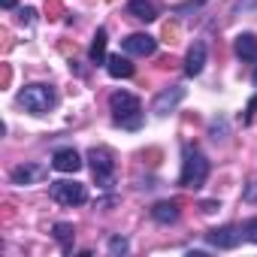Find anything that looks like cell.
<instances>
[{
  "mask_svg": "<svg viewBox=\"0 0 257 257\" xmlns=\"http://www.w3.org/2000/svg\"><path fill=\"white\" fill-rule=\"evenodd\" d=\"M109 109H112L115 124H121V127H131V131H137V127L143 124L140 97L131 94V91H115V94L109 97Z\"/></svg>",
  "mask_w": 257,
  "mask_h": 257,
  "instance_id": "cell-1",
  "label": "cell"
},
{
  "mask_svg": "<svg viewBox=\"0 0 257 257\" xmlns=\"http://www.w3.org/2000/svg\"><path fill=\"white\" fill-rule=\"evenodd\" d=\"M209 179V161L200 149H191L185 146V161H182V176H179V185L182 188H203Z\"/></svg>",
  "mask_w": 257,
  "mask_h": 257,
  "instance_id": "cell-2",
  "label": "cell"
},
{
  "mask_svg": "<svg viewBox=\"0 0 257 257\" xmlns=\"http://www.w3.org/2000/svg\"><path fill=\"white\" fill-rule=\"evenodd\" d=\"M19 103H22L31 115H46V112H52V109H55L58 94H55V88H52V85L37 82V85H25V88L19 91Z\"/></svg>",
  "mask_w": 257,
  "mask_h": 257,
  "instance_id": "cell-3",
  "label": "cell"
},
{
  "mask_svg": "<svg viewBox=\"0 0 257 257\" xmlns=\"http://www.w3.org/2000/svg\"><path fill=\"white\" fill-rule=\"evenodd\" d=\"M52 200L61 203V206H82L88 200V188L82 182H52L49 188Z\"/></svg>",
  "mask_w": 257,
  "mask_h": 257,
  "instance_id": "cell-4",
  "label": "cell"
},
{
  "mask_svg": "<svg viewBox=\"0 0 257 257\" xmlns=\"http://www.w3.org/2000/svg\"><path fill=\"white\" fill-rule=\"evenodd\" d=\"M88 164H91V173L97 179V185L109 188L112 185V176H115V161L106 149H91L88 152Z\"/></svg>",
  "mask_w": 257,
  "mask_h": 257,
  "instance_id": "cell-5",
  "label": "cell"
},
{
  "mask_svg": "<svg viewBox=\"0 0 257 257\" xmlns=\"http://www.w3.org/2000/svg\"><path fill=\"white\" fill-rule=\"evenodd\" d=\"M121 49H124V55L149 58V55H155V52H158V40H155V37H149V34H131V37L121 43Z\"/></svg>",
  "mask_w": 257,
  "mask_h": 257,
  "instance_id": "cell-6",
  "label": "cell"
},
{
  "mask_svg": "<svg viewBox=\"0 0 257 257\" xmlns=\"http://www.w3.org/2000/svg\"><path fill=\"white\" fill-rule=\"evenodd\" d=\"M182 100H185V88H182V85H173V88H167V91H161V94L155 97L152 109H155L158 115H170Z\"/></svg>",
  "mask_w": 257,
  "mask_h": 257,
  "instance_id": "cell-7",
  "label": "cell"
},
{
  "mask_svg": "<svg viewBox=\"0 0 257 257\" xmlns=\"http://www.w3.org/2000/svg\"><path fill=\"white\" fill-rule=\"evenodd\" d=\"M239 239H242V230H236V227H215L206 233V242L212 248H236Z\"/></svg>",
  "mask_w": 257,
  "mask_h": 257,
  "instance_id": "cell-8",
  "label": "cell"
},
{
  "mask_svg": "<svg viewBox=\"0 0 257 257\" xmlns=\"http://www.w3.org/2000/svg\"><path fill=\"white\" fill-rule=\"evenodd\" d=\"M52 170H58V173H79V170H82L79 152H76V149H58V152L52 155Z\"/></svg>",
  "mask_w": 257,
  "mask_h": 257,
  "instance_id": "cell-9",
  "label": "cell"
},
{
  "mask_svg": "<svg viewBox=\"0 0 257 257\" xmlns=\"http://www.w3.org/2000/svg\"><path fill=\"white\" fill-rule=\"evenodd\" d=\"M203 67H206V43L197 40L185 55V76H200Z\"/></svg>",
  "mask_w": 257,
  "mask_h": 257,
  "instance_id": "cell-10",
  "label": "cell"
},
{
  "mask_svg": "<svg viewBox=\"0 0 257 257\" xmlns=\"http://www.w3.org/2000/svg\"><path fill=\"white\" fill-rule=\"evenodd\" d=\"M106 73L112 79H131L134 76V64L127 55H109L106 58Z\"/></svg>",
  "mask_w": 257,
  "mask_h": 257,
  "instance_id": "cell-11",
  "label": "cell"
},
{
  "mask_svg": "<svg viewBox=\"0 0 257 257\" xmlns=\"http://www.w3.org/2000/svg\"><path fill=\"white\" fill-rule=\"evenodd\" d=\"M43 176H46V170H43L40 164H22V167L13 170V182H16V185H34V182H40Z\"/></svg>",
  "mask_w": 257,
  "mask_h": 257,
  "instance_id": "cell-12",
  "label": "cell"
},
{
  "mask_svg": "<svg viewBox=\"0 0 257 257\" xmlns=\"http://www.w3.org/2000/svg\"><path fill=\"white\" fill-rule=\"evenodd\" d=\"M152 218H155L158 224H176V221H179V203H173V200L155 203V206H152Z\"/></svg>",
  "mask_w": 257,
  "mask_h": 257,
  "instance_id": "cell-13",
  "label": "cell"
},
{
  "mask_svg": "<svg viewBox=\"0 0 257 257\" xmlns=\"http://www.w3.org/2000/svg\"><path fill=\"white\" fill-rule=\"evenodd\" d=\"M127 13L140 22H155L158 19V10H155L152 0H127Z\"/></svg>",
  "mask_w": 257,
  "mask_h": 257,
  "instance_id": "cell-14",
  "label": "cell"
},
{
  "mask_svg": "<svg viewBox=\"0 0 257 257\" xmlns=\"http://www.w3.org/2000/svg\"><path fill=\"white\" fill-rule=\"evenodd\" d=\"M233 49H236V55L242 61H257V37L254 34H239Z\"/></svg>",
  "mask_w": 257,
  "mask_h": 257,
  "instance_id": "cell-15",
  "label": "cell"
},
{
  "mask_svg": "<svg viewBox=\"0 0 257 257\" xmlns=\"http://www.w3.org/2000/svg\"><path fill=\"white\" fill-rule=\"evenodd\" d=\"M106 43H109V34H106V28H100L97 34H94V43H91V52H88V58L94 61V64H106Z\"/></svg>",
  "mask_w": 257,
  "mask_h": 257,
  "instance_id": "cell-16",
  "label": "cell"
},
{
  "mask_svg": "<svg viewBox=\"0 0 257 257\" xmlns=\"http://www.w3.org/2000/svg\"><path fill=\"white\" fill-rule=\"evenodd\" d=\"M55 239L61 242L64 254H70V251H73V239H76V230H73V224H67V221H58V224H55Z\"/></svg>",
  "mask_w": 257,
  "mask_h": 257,
  "instance_id": "cell-17",
  "label": "cell"
},
{
  "mask_svg": "<svg viewBox=\"0 0 257 257\" xmlns=\"http://www.w3.org/2000/svg\"><path fill=\"white\" fill-rule=\"evenodd\" d=\"M127 248H131V245H127L124 236H112L109 239V254H127Z\"/></svg>",
  "mask_w": 257,
  "mask_h": 257,
  "instance_id": "cell-18",
  "label": "cell"
},
{
  "mask_svg": "<svg viewBox=\"0 0 257 257\" xmlns=\"http://www.w3.org/2000/svg\"><path fill=\"white\" fill-rule=\"evenodd\" d=\"M242 233H245L248 242H257V218H248V221L242 224Z\"/></svg>",
  "mask_w": 257,
  "mask_h": 257,
  "instance_id": "cell-19",
  "label": "cell"
},
{
  "mask_svg": "<svg viewBox=\"0 0 257 257\" xmlns=\"http://www.w3.org/2000/svg\"><path fill=\"white\" fill-rule=\"evenodd\" d=\"M19 22H22V25H34V22H37V10H34V7H22V10H19Z\"/></svg>",
  "mask_w": 257,
  "mask_h": 257,
  "instance_id": "cell-20",
  "label": "cell"
},
{
  "mask_svg": "<svg viewBox=\"0 0 257 257\" xmlns=\"http://www.w3.org/2000/svg\"><path fill=\"white\" fill-rule=\"evenodd\" d=\"M164 37H167V43H176V37H179V28L167 22V25H164Z\"/></svg>",
  "mask_w": 257,
  "mask_h": 257,
  "instance_id": "cell-21",
  "label": "cell"
},
{
  "mask_svg": "<svg viewBox=\"0 0 257 257\" xmlns=\"http://www.w3.org/2000/svg\"><path fill=\"white\" fill-rule=\"evenodd\" d=\"M46 13H49V19H58V13H61V0H49V4H46Z\"/></svg>",
  "mask_w": 257,
  "mask_h": 257,
  "instance_id": "cell-22",
  "label": "cell"
},
{
  "mask_svg": "<svg viewBox=\"0 0 257 257\" xmlns=\"http://www.w3.org/2000/svg\"><path fill=\"white\" fill-rule=\"evenodd\" d=\"M242 197H245V200H248V203H257V182H254V185H248V188H245V194H242Z\"/></svg>",
  "mask_w": 257,
  "mask_h": 257,
  "instance_id": "cell-23",
  "label": "cell"
},
{
  "mask_svg": "<svg viewBox=\"0 0 257 257\" xmlns=\"http://www.w3.org/2000/svg\"><path fill=\"white\" fill-rule=\"evenodd\" d=\"M200 209H203V212H206V215H212V212H218V209H221V206H218V203H215V200H206V203H200Z\"/></svg>",
  "mask_w": 257,
  "mask_h": 257,
  "instance_id": "cell-24",
  "label": "cell"
},
{
  "mask_svg": "<svg viewBox=\"0 0 257 257\" xmlns=\"http://www.w3.org/2000/svg\"><path fill=\"white\" fill-rule=\"evenodd\" d=\"M115 203H118L115 197H106V200H97V209H112Z\"/></svg>",
  "mask_w": 257,
  "mask_h": 257,
  "instance_id": "cell-25",
  "label": "cell"
},
{
  "mask_svg": "<svg viewBox=\"0 0 257 257\" xmlns=\"http://www.w3.org/2000/svg\"><path fill=\"white\" fill-rule=\"evenodd\" d=\"M254 112H257V97H254V100L248 103V112H245V124H248V121L254 118Z\"/></svg>",
  "mask_w": 257,
  "mask_h": 257,
  "instance_id": "cell-26",
  "label": "cell"
},
{
  "mask_svg": "<svg viewBox=\"0 0 257 257\" xmlns=\"http://www.w3.org/2000/svg\"><path fill=\"white\" fill-rule=\"evenodd\" d=\"M4 4V10H16V0H0Z\"/></svg>",
  "mask_w": 257,
  "mask_h": 257,
  "instance_id": "cell-27",
  "label": "cell"
},
{
  "mask_svg": "<svg viewBox=\"0 0 257 257\" xmlns=\"http://www.w3.org/2000/svg\"><path fill=\"white\" fill-rule=\"evenodd\" d=\"M254 88H257V70H254Z\"/></svg>",
  "mask_w": 257,
  "mask_h": 257,
  "instance_id": "cell-28",
  "label": "cell"
}]
</instances>
